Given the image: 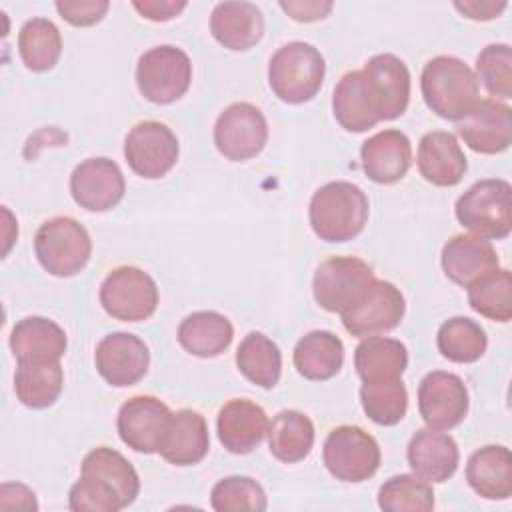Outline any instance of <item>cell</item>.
I'll list each match as a JSON object with an SVG mask.
<instances>
[{
	"instance_id": "obj_17",
	"label": "cell",
	"mask_w": 512,
	"mask_h": 512,
	"mask_svg": "<svg viewBox=\"0 0 512 512\" xmlns=\"http://www.w3.org/2000/svg\"><path fill=\"white\" fill-rule=\"evenodd\" d=\"M170 414V408L154 396H134L126 400L116 418L120 440L136 452H158Z\"/></svg>"
},
{
	"instance_id": "obj_24",
	"label": "cell",
	"mask_w": 512,
	"mask_h": 512,
	"mask_svg": "<svg viewBox=\"0 0 512 512\" xmlns=\"http://www.w3.org/2000/svg\"><path fill=\"white\" fill-rule=\"evenodd\" d=\"M210 448L208 424L202 414L184 408L170 414L160 456L174 466H192L204 460Z\"/></svg>"
},
{
	"instance_id": "obj_7",
	"label": "cell",
	"mask_w": 512,
	"mask_h": 512,
	"mask_svg": "<svg viewBox=\"0 0 512 512\" xmlns=\"http://www.w3.org/2000/svg\"><path fill=\"white\" fill-rule=\"evenodd\" d=\"M192 80V62L182 48L162 44L146 50L136 64L140 94L154 104H172L182 98Z\"/></svg>"
},
{
	"instance_id": "obj_16",
	"label": "cell",
	"mask_w": 512,
	"mask_h": 512,
	"mask_svg": "<svg viewBox=\"0 0 512 512\" xmlns=\"http://www.w3.org/2000/svg\"><path fill=\"white\" fill-rule=\"evenodd\" d=\"M94 362L98 374L116 388L134 386L150 366V352L144 340L130 332H112L96 344Z\"/></svg>"
},
{
	"instance_id": "obj_31",
	"label": "cell",
	"mask_w": 512,
	"mask_h": 512,
	"mask_svg": "<svg viewBox=\"0 0 512 512\" xmlns=\"http://www.w3.org/2000/svg\"><path fill=\"white\" fill-rule=\"evenodd\" d=\"M64 386L60 360H18L14 390L18 400L34 410L52 406Z\"/></svg>"
},
{
	"instance_id": "obj_37",
	"label": "cell",
	"mask_w": 512,
	"mask_h": 512,
	"mask_svg": "<svg viewBox=\"0 0 512 512\" xmlns=\"http://www.w3.org/2000/svg\"><path fill=\"white\" fill-rule=\"evenodd\" d=\"M360 402L372 422L380 426H394L406 414L408 392L402 378L368 380L360 386Z\"/></svg>"
},
{
	"instance_id": "obj_38",
	"label": "cell",
	"mask_w": 512,
	"mask_h": 512,
	"mask_svg": "<svg viewBox=\"0 0 512 512\" xmlns=\"http://www.w3.org/2000/svg\"><path fill=\"white\" fill-rule=\"evenodd\" d=\"M468 304L480 316L494 322L512 318V274L506 268H496L468 286Z\"/></svg>"
},
{
	"instance_id": "obj_35",
	"label": "cell",
	"mask_w": 512,
	"mask_h": 512,
	"mask_svg": "<svg viewBox=\"0 0 512 512\" xmlns=\"http://www.w3.org/2000/svg\"><path fill=\"white\" fill-rule=\"evenodd\" d=\"M18 52L28 70H52L62 54L60 30L48 18L26 20L18 34Z\"/></svg>"
},
{
	"instance_id": "obj_45",
	"label": "cell",
	"mask_w": 512,
	"mask_h": 512,
	"mask_svg": "<svg viewBox=\"0 0 512 512\" xmlns=\"http://www.w3.org/2000/svg\"><path fill=\"white\" fill-rule=\"evenodd\" d=\"M0 508L4 510H38L36 494L24 486V484H14L6 482L0 486Z\"/></svg>"
},
{
	"instance_id": "obj_33",
	"label": "cell",
	"mask_w": 512,
	"mask_h": 512,
	"mask_svg": "<svg viewBox=\"0 0 512 512\" xmlns=\"http://www.w3.org/2000/svg\"><path fill=\"white\" fill-rule=\"evenodd\" d=\"M408 366V350L396 338L368 336L354 350V368L362 382L402 378Z\"/></svg>"
},
{
	"instance_id": "obj_11",
	"label": "cell",
	"mask_w": 512,
	"mask_h": 512,
	"mask_svg": "<svg viewBox=\"0 0 512 512\" xmlns=\"http://www.w3.org/2000/svg\"><path fill=\"white\" fill-rule=\"evenodd\" d=\"M268 140V122L260 108L250 102H234L220 112L214 124V144L218 152L244 162L262 152Z\"/></svg>"
},
{
	"instance_id": "obj_3",
	"label": "cell",
	"mask_w": 512,
	"mask_h": 512,
	"mask_svg": "<svg viewBox=\"0 0 512 512\" xmlns=\"http://www.w3.org/2000/svg\"><path fill=\"white\" fill-rule=\"evenodd\" d=\"M420 88L426 106L446 120H462L480 100L474 70L456 56H436L422 68Z\"/></svg>"
},
{
	"instance_id": "obj_2",
	"label": "cell",
	"mask_w": 512,
	"mask_h": 512,
	"mask_svg": "<svg viewBox=\"0 0 512 512\" xmlns=\"http://www.w3.org/2000/svg\"><path fill=\"white\" fill-rule=\"evenodd\" d=\"M308 216L320 240L348 242L356 238L368 222V196L352 182H328L312 194Z\"/></svg>"
},
{
	"instance_id": "obj_10",
	"label": "cell",
	"mask_w": 512,
	"mask_h": 512,
	"mask_svg": "<svg viewBox=\"0 0 512 512\" xmlns=\"http://www.w3.org/2000/svg\"><path fill=\"white\" fill-rule=\"evenodd\" d=\"M100 304L116 320L140 322L156 312L158 286L144 270L120 266L100 284Z\"/></svg>"
},
{
	"instance_id": "obj_26",
	"label": "cell",
	"mask_w": 512,
	"mask_h": 512,
	"mask_svg": "<svg viewBox=\"0 0 512 512\" xmlns=\"http://www.w3.org/2000/svg\"><path fill=\"white\" fill-rule=\"evenodd\" d=\"M470 488L486 500H506L512 494V456L506 446L488 444L466 462Z\"/></svg>"
},
{
	"instance_id": "obj_23",
	"label": "cell",
	"mask_w": 512,
	"mask_h": 512,
	"mask_svg": "<svg viewBox=\"0 0 512 512\" xmlns=\"http://www.w3.org/2000/svg\"><path fill=\"white\" fill-rule=\"evenodd\" d=\"M418 170L434 186H456L468 168L466 156L452 132L434 130L418 142Z\"/></svg>"
},
{
	"instance_id": "obj_36",
	"label": "cell",
	"mask_w": 512,
	"mask_h": 512,
	"mask_svg": "<svg viewBox=\"0 0 512 512\" xmlns=\"http://www.w3.org/2000/svg\"><path fill=\"white\" fill-rule=\"evenodd\" d=\"M436 344L440 354L456 364H470L484 356L488 338L484 328L466 316H454L438 328Z\"/></svg>"
},
{
	"instance_id": "obj_28",
	"label": "cell",
	"mask_w": 512,
	"mask_h": 512,
	"mask_svg": "<svg viewBox=\"0 0 512 512\" xmlns=\"http://www.w3.org/2000/svg\"><path fill=\"white\" fill-rule=\"evenodd\" d=\"M82 476H88L106 486L120 502L122 508L130 506L140 492V478L134 466L108 446L90 450L82 460Z\"/></svg>"
},
{
	"instance_id": "obj_19",
	"label": "cell",
	"mask_w": 512,
	"mask_h": 512,
	"mask_svg": "<svg viewBox=\"0 0 512 512\" xmlns=\"http://www.w3.org/2000/svg\"><path fill=\"white\" fill-rule=\"evenodd\" d=\"M360 162L364 174L376 184L402 180L412 164L410 138L400 130H382L362 142Z\"/></svg>"
},
{
	"instance_id": "obj_34",
	"label": "cell",
	"mask_w": 512,
	"mask_h": 512,
	"mask_svg": "<svg viewBox=\"0 0 512 512\" xmlns=\"http://www.w3.org/2000/svg\"><path fill=\"white\" fill-rule=\"evenodd\" d=\"M240 374L260 388H274L282 372V354L274 340L262 332H250L236 350Z\"/></svg>"
},
{
	"instance_id": "obj_43",
	"label": "cell",
	"mask_w": 512,
	"mask_h": 512,
	"mask_svg": "<svg viewBox=\"0 0 512 512\" xmlns=\"http://www.w3.org/2000/svg\"><path fill=\"white\" fill-rule=\"evenodd\" d=\"M54 6L58 14L72 26H94L106 16L110 8L106 0H74V2L60 0Z\"/></svg>"
},
{
	"instance_id": "obj_14",
	"label": "cell",
	"mask_w": 512,
	"mask_h": 512,
	"mask_svg": "<svg viewBox=\"0 0 512 512\" xmlns=\"http://www.w3.org/2000/svg\"><path fill=\"white\" fill-rule=\"evenodd\" d=\"M468 388L452 372L434 370L418 386V410L424 424L432 430H450L468 414Z\"/></svg>"
},
{
	"instance_id": "obj_32",
	"label": "cell",
	"mask_w": 512,
	"mask_h": 512,
	"mask_svg": "<svg viewBox=\"0 0 512 512\" xmlns=\"http://www.w3.org/2000/svg\"><path fill=\"white\" fill-rule=\"evenodd\" d=\"M268 446L276 460L294 464L304 460L314 446V424L298 410H282L268 424Z\"/></svg>"
},
{
	"instance_id": "obj_46",
	"label": "cell",
	"mask_w": 512,
	"mask_h": 512,
	"mask_svg": "<svg viewBox=\"0 0 512 512\" xmlns=\"http://www.w3.org/2000/svg\"><path fill=\"white\" fill-rule=\"evenodd\" d=\"M132 6L148 20L154 22H166L174 16H178L184 8L186 2H176V0H134Z\"/></svg>"
},
{
	"instance_id": "obj_18",
	"label": "cell",
	"mask_w": 512,
	"mask_h": 512,
	"mask_svg": "<svg viewBox=\"0 0 512 512\" xmlns=\"http://www.w3.org/2000/svg\"><path fill=\"white\" fill-rule=\"evenodd\" d=\"M458 136L480 154H500L512 142V110L494 98L478 100L476 106L456 122Z\"/></svg>"
},
{
	"instance_id": "obj_39",
	"label": "cell",
	"mask_w": 512,
	"mask_h": 512,
	"mask_svg": "<svg viewBox=\"0 0 512 512\" xmlns=\"http://www.w3.org/2000/svg\"><path fill=\"white\" fill-rule=\"evenodd\" d=\"M378 506L384 512H428L434 508V490L416 474H398L380 486Z\"/></svg>"
},
{
	"instance_id": "obj_20",
	"label": "cell",
	"mask_w": 512,
	"mask_h": 512,
	"mask_svg": "<svg viewBox=\"0 0 512 512\" xmlns=\"http://www.w3.org/2000/svg\"><path fill=\"white\" fill-rule=\"evenodd\" d=\"M442 270L458 286L468 288L498 268V256L488 238L456 234L442 248Z\"/></svg>"
},
{
	"instance_id": "obj_25",
	"label": "cell",
	"mask_w": 512,
	"mask_h": 512,
	"mask_svg": "<svg viewBox=\"0 0 512 512\" xmlns=\"http://www.w3.org/2000/svg\"><path fill=\"white\" fill-rule=\"evenodd\" d=\"M210 32L228 50H248L264 34V16L250 2H220L210 14Z\"/></svg>"
},
{
	"instance_id": "obj_40",
	"label": "cell",
	"mask_w": 512,
	"mask_h": 512,
	"mask_svg": "<svg viewBox=\"0 0 512 512\" xmlns=\"http://www.w3.org/2000/svg\"><path fill=\"white\" fill-rule=\"evenodd\" d=\"M210 504L218 512H262L268 500L256 480L248 476H228L212 486Z\"/></svg>"
},
{
	"instance_id": "obj_29",
	"label": "cell",
	"mask_w": 512,
	"mask_h": 512,
	"mask_svg": "<svg viewBox=\"0 0 512 512\" xmlns=\"http://www.w3.org/2000/svg\"><path fill=\"white\" fill-rule=\"evenodd\" d=\"M180 346L198 358L220 356L234 338L232 322L214 310H198L188 314L178 326Z\"/></svg>"
},
{
	"instance_id": "obj_41",
	"label": "cell",
	"mask_w": 512,
	"mask_h": 512,
	"mask_svg": "<svg viewBox=\"0 0 512 512\" xmlns=\"http://www.w3.org/2000/svg\"><path fill=\"white\" fill-rule=\"evenodd\" d=\"M476 78L492 96H512V50L508 44H488L476 58Z\"/></svg>"
},
{
	"instance_id": "obj_9",
	"label": "cell",
	"mask_w": 512,
	"mask_h": 512,
	"mask_svg": "<svg viewBox=\"0 0 512 512\" xmlns=\"http://www.w3.org/2000/svg\"><path fill=\"white\" fill-rule=\"evenodd\" d=\"M374 270L356 256H332L324 260L312 280L314 300L328 312L342 314L374 282Z\"/></svg>"
},
{
	"instance_id": "obj_22",
	"label": "cell",
	"mask_w": 512,
	"mask_h": 512,
	"mask_svg": "<svg viewBox=\"0 0 512 512\" xmlns=\"http://www.w3.org/2000/svg\"><path fill=\"white\" fill-rule=\"evenodd\" d=\"M408 464L426 482H446L454 476L460 452L456 440L440 430L420 428L408 442Z\"/></svg>"
},
{
	"instance_id": "obj_30",
	"label": "cell",
	"mask_w": 512,
	"mask_h": 512,
	"mask_svg": "<svg viewBox=\"0 0 512 512\" xmlns=\"http://www.w3.org/2000/svg\"><path fill=\"white\" fill-rule=\"evenodd\" d=\"M292 360L306 380H330L344 364V344L328 330H312L296 342Z\"/></svg>"
},
{
	"instance_id": "obj_42",
	"label": "cell",
	"mask_w": 512,
	"mask_h": 512,
	"mask_svg": "<svg viewBox=\"0 0 512 512\" xmlns=\"http://www.w3.org/2000/svg\"><path fill=\"white\" fill-rule=\"evenodd\" d=\"M68 506L72 512H118L122 510L118 498L100 482L80 476L70 488Z\"/></svg>"
},
{
	"instance_id": "obj_4",
	"label": "cell",
	"mask_w": 512,
	"mask_h": 512,
	"mask_svg": "<svg viewBox=\"0 0 512 512\" xmlns=\"http://www.w3.org/2000/svg\"><path fill=\"white\" fill-rule=\"evenodd\" d=\"M324 74L326 62L320 50L300 40L278 48L268 64V84L288 104L312 100L324 82Z\"/></svg>"
},
{
	"instance_id": "obj_13",
	"label": "cell",
	"mask_w": 512,
	"mask_h": 512,
	"mask_svg": "<svg viewBox=\"0 0 512 512\" xmlns=\"http://www.w3.org/2000/svg\"><path fill=\"white\" fill-rule=\"evenodd\" d=\"M406 312L402 292L386 280H374L364 294L342 312L344 328L356 338H368L396 328Z\"/></svg>"
},
{
	"instance_id": "obj_1",
	"label": "cell",
	"mask_w": 512,
	"mask_h": 512,
	"mask_svg": "<svg viewBox=\"0 0 512 512\" xmlns=\"http://www.w3.org/2000/svg\"><path fill=\"white\" fill-rule=\"evenodd\" d=\"M410 102L408 66L394 54L372 56L362 70L346 72L332 94L336 122L348 132H366L402 116Z\"/></svg>"
},
{
	"instance_id": "obj_12",
	"label": "cell",
	"mask_w": 512,
	"mask_h": 512,
	"mask_svg": "<svg viewBox=\"0 0 512 512\" xmlns=\"http://www.w3.org/2000/svg\"><path fill=\"white\" fill-rule=\"evenodd\" d=\"M176 134L158 120L138 122L124 140V158L134 174L154 180L166 176L178 160Z\"/></svg>"
},
{
	"instance_id": "obj_6",
	"label": "cell",
	"mask_w": 512,
	"mask_h": 512,
	"mask_svg": "<svg viewBox=\"0 0 512 512\" xmlns=\"http://www.w3.org/2000/svg\"><path fill=\"white\" fill-rule=\"evenodd\" d=\"M34 252L40 266L58 278L78 274L90 260L92 240L88 230L74 218L56 216L46 220L34 234Z\"/></svg>"
},
{
	"instance_id": "obj_8",
	"label": "cell",
	"mask_w": 512,
	"mask_h": 512,
	"mask_svg": "<svg viewBox=\"0 0 512 512\" xmlns=\"http://www.w3.org/2000/svg\"><path fill=\"white\" fill-rule=\"evenodd\" d=\"M326 470L340 482H364L380 468V446L372 434L358 426L334 428L322 448Z\"/></svg>"
},
{
	"instance_id": "obj_5",
	"label": "cell",
	"mask_w": 512,
	"mask_h": 512,
	"mask_svg": "<svg viewBox=\"0 0 512 512\" xmlns=\"http://www.w3.org/2000/svg\"><path fill=\"white\" fill-rule=\"evenodd\" d=\"M454 212L476 236L502 240L512 232V186L502 178L478 180L456 200Z\"/></svg>"
},
{
	"instance_id": "obj_15",
	"label": "cell",
	"mask_w": 512,
	"mask_h": 512,
	"mask_svg": "<svg viewBox=\"0 0 512 512\" xmlns=\"http://www.w3.org/2000/svg\"><path fill=\"white\" fill-rule=\"evenodd\" d=\"M124 192V174L110 158H88L70 174V194L74 202L88 212H106L114 208L124 198Z\"/></svg>"
},
{
	"instance_id": "obj_27",
	"label": "cell",
	"mask_w": 512,
	"mask_h": 512,
	"mask_svg": "<svg viewBox=\"0 0 512 512\" xmlns=\"http://www.w3.org/2000/svg\"><path fill=\"white\" fill-rule=\"evenodd\" d=\"M66 346L64 328L44 316L22 318L10 332V350L16 360H60Z\"/></svg>"
},
{
	"instance_id": "obj_47",
	"label": "cell",
	"mask_w": 512,
	"mask_h": 512,
	"mask_svg": "<svg viewBox=\"0 0 512 512\" xmlns=\"http://www.w3.org/2000/svg\"><path fill=\"white\" fill-rule=\"evenodd\" d=\"M508 4L506 2H494V0H464L454 2V8L460 10L466 18L472 20H492L496 18Z\"/></svg>"
},
{
	"instance_id": "obj_44",
	"label": "cell",
	"mask_w": 512,
	"mask_h": 512,
	"mask_svg": "<svg viewBox=\"0 0 512 512\" xmlns=\"http://www.w3.org/2000/svg\"><path fill=\"white\" fill-rule=\"evenodd\" d=\"M332 2H318V0H288V2H280V8L298 22H316L322 20L330 14L332 10Z\"/></svg>"
},
{
	"instance_id": "obj_21",
	"label": "cell",
	"mask_w": 512,
	"mask_h": 512,
	"mask_svg": "<svg viewBox=\"0 0 512 512\" xmlns=\"http://www.w3.org/2000/svg\"><path fill=\"white\" fill-rule=\"evenodd\" d=\"M218 440L232 454H250L268 432V418L262 406L246 398L228 400L216 420Z\"/></svg>"
}]
</instances>
